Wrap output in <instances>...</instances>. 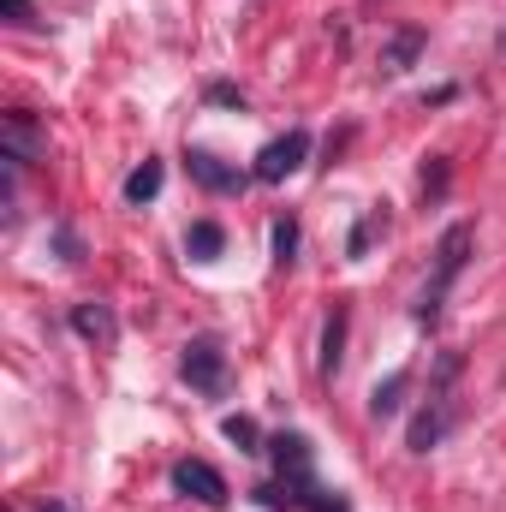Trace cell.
<instances>
[{
	"mask_svg": "<svg viewBox=\"0 0 506 512\" xmlns=\"http://www.w3.org/2000/svg\"><path fill=\"white\" fill-rule=\"evenodd\" d=\"M465 256H471V221H453V227L441 233V245H435V274H429V286H423V298H417V322H435V316H441V298H447L453 280L465 274Z\"/></svg>",
	"mask_w": 506,
	"mask_h": 512,
	"instance_id": "obj_1",
	"label": "cell"
},
{
	"mask_svg": "<svg viewBox=\"0 0 506 512\" xmlns=\"http://www.w3.org/2000/svg\"><path fill=\"white\" fill-rule=\"evenodd\" d=\"M459 423V399L453 393H429V405L411 417V435H405V447L411 453H435L441 441H447V429Z\"/></svg>",
	"mask_w": 506,
	"mask_h": 512,
	"instance_id": "obj_2",
	"label": "cell"
},
{
	"mask_svg": "<svg viewBox=\"0 0 506 512\" xmlns=\"http://www.w3.org/2000/svg\"><path fill=\"white\" fill-rule=\"evenodd\" d=\"M179 370H185V382L197 387V393H209V399L227 393V352L215 340H191L185 358H179Z\"/></svg>",
	"mask_w": 506,
	"mask_h": 512,
	"instance_id": "obj_3",
	"label": "cell"
},
{
	"mask_svg": "<svg viewBox=\"0 0 506 512\" xmlns=\"http://www.w3.org/2000/svg\"><path fill=\"white\" fill-rule=\"evenodd\" d=\"M304 155H310V131H286V137H274L262 155H256V179L262 185H280V179H292L298 167H304Z\"/></svg>",
	"mask_w": 506,
	"mask_h": 512,
	"instance_id": "obj_4",
	"label": "cell"
},
{
	"mask_svg": "<svg viewBox=\"0 0 506 512\" xmlns=\"http://www.w3.org/2000/svg\"><path fill=\"white\" fill-rule=\"evenodd\" d=\"M0 149H6L12 167H36V161H48V137L36 131L30 114H6V120H0Z\"/></svg>",
	"mask_w": 506,
	"mask_h": 512,
	"instance_id": "obj_5",
	"label": "cell"
},
{
	"mask_svg": "<svg viewBox=\"0 0 506 512\" xmlns=\"http://www.w3.org/2000/svg\"><path fill=\"white\" fill-rule=\"evenodd\" d=\"M173 489L191 495V501H203V507H221V501H227V477H221L209 459H179V465H173Z\"/></svg>",
	"mask_w": 506,
	"mask_h": 512,
	"instance_id": "obj_6",
	"label": "cell"
},
{
	"mask_svg": "<svg viewBox=\"0 0 506 512\" xmlns=\"http://www.w3.org/2000/svg\"><path fill=\"white\" fill-rule=\"evenodd\" d=\"M429 48V36L417 30V24H405V30H393L387 42H381V54H376V66L387 72V78H399V72H411L417 66V54Z\"/></svg>",
	"mask_w": 506,
	"mask_h": 512,
	"instance_id": "obj_7",
	"label": "cell"
},
{
	"mask_svg": "<svg viewBox=\"0 0 506 512\" xmlns=\"http://www.w3.org/2000/svg\"><path fill=\"white\" fill-rule=\"evenodd\" d=\"M185 167H191V179H197L203 191H245V173L227 167V161L209 155V149H185Z\"/></svg>",
	"mask_w": 506,
	"mask_h": 512,
	"instance_id": "obj_8",
	"label": "cell"
},
{
	"mask_svg": "<svg viewBox=\"0 0 506 512\" xmlns=\"http://www.w3.org/2000/svg\"><path fill=\"white\" fill-rule=\"evenodd\" d=\"M268 447H274V465H280V477H286L298 495H310V441H304V435H274Z\"/></svg>",
	"mask_w": 506,
	"mask_h": 512,
	"instance_id": "obj_9",
	"label": "cell"
},
{
	"mask_svg": "<svg viewBox=\"0 0 506 512\" xmlns=\"http://www.w3.org/2000/svg\"><path fill=\"white\" fill-rule=\"evenodd\" d=\"M72 328H78L90 346H114V340H120V316H114L108 304H96V298L72 304Z\"/></svg>",
	"mask_w": 506,
	"mask_h": 512,
	"instance_id": "obj_10",
	"label": "cell"
},
{
	"mask_svg": "<svg viewBox=\"0 0 506 512\" xmlns=\"http://www.w3.org/2000/svg\"><path fill=\"white\" fill-rule=\"evenodd\" d=\"M405 393H411V370H393L387 382H376V387H370V417H376V423H387V417H399Z\"/></svg>",
	"mask_w": 506,
	"mask_h": 512,
	"instance_id": "obj_11",
	"label": "cell"
},
{
	"mask_svg": "<svg viewBox=\"0 0 506 512\" xmlns=\"http://www.w3.org/2000/svg\"><path fill=\"white\" fill-rule=\"evenodd\" d=\"M340 358H346V310H334V316L322 322V376H334Z\"/></svg>",
	"mask_w": 506,
	"mask_h": 512,
	"instance_id": "obj_12",
	"label": "cell"
},
{
	"mask_svg": "<svg viewBox=\"0 0 506 512\" xmlns=\"http://www.w3.org/2000/svg\"><path fill=\"white\" fill-rule=\"evenodd\" d=\"M185 251L197 256V262H215V256L227 251V233H221L215 221H197V227L185 233Z\"/></svg>",
	"mask_w": 506,
	"mask_h": 512,
	"instance_id": "obj_13",
	"label": "cell"
},
{
	"mask_svg": "<svg viewBox=\"0 0 506 512\" xmlns=\"http://www.w3.org/2000/svg\"><path fill=\"white\" fill-rule=\"evenodd\" d=\"M161 161H143V167H131V179H126V203H149L155 191H161Z\"/></svg>",
	"mask_w": 506,
	"mask_h": 512,
	"instance_id": "obj_14",
	"label": "cell"
},
{
	"mask_svg": "<svg viewBox=\"0 0 506 512\" xmlns=\"http://www.w3.org/2000/svg\"><path fill=\"white\" fill-rule=\"evenodd\" d=\"M381 227H387V215H381V209H370V215H364V221L352 227V239H346V256L358 262V256H364L370 245H376V233H381Z\"/></svg>",
	"mask_w": 506,
	"mask_h": 512,
	"instance_id": "obj_15",
	"label": "cell"
},
{
	"mask_svg": "<svg viewBox=\"0 0 506 512\" xmlns=\"http://www.w3.org/2000/svg\"><path fill=\"white\" fill-rule=\"evenodd\" d=\"M221 435H227L239 453H262V447H256V441H262V435H256V417H245V411H239V417H227V423H221Z\"/></svg>",
	"mask_w": 506,
	"mask_h": 512,
	"instance_id": "obj_16",
	"label": "cell"
},
{
	"mask_svg": "<svg viewBox=\"0 0 506 512\" xmlns=\"http://www.w3.org/2000/svg\"><path fill=\"white\" fill-rule=\"evenodd\" d=\"M292 256H298V221H274V262L292 268Z\"/></svg>",
	"mask_w": 506,
	"mask_h": 512,
	"instance_id": "obj_17",
	"label": "cell"
},
{
	"mask_svg": "<svg viewBox=\"0 0 506 512\" xmlns=\"http://www.w3.org/2000/svg\"><path fill=\"white\" fill-rule=\"evenodd\" d=\"M441 191H447V161L429 155V167H423V197H441Z\"/></svg>",
	"mask_w": 506,
	"mask_h": 512,
	"instance_id": "obj_18",
	"label": "cell"
},
{
	"mask_svg": "<svg viewBox=\"0 0 506 512\" xmlns=\"http://www.w3.org/2000/svg\"><path fill=\"white\" fill-rule=\"evenodd\" d=\"M54 245H60V262H78V256H84V245H78L72 227H54Z\"/></svg>",
	"mask_w": 506,
	"mask_h": 512,
	"instance_id": "obj_19",
	"label": "cell"
},
{
	"mask_svg": "<svg viewBox=\"0 0 506 512\" xmlns=\"http://www.w3.org/2000/svg\"><path fill=\"white\" fill-rule=\"evenodd\" d=\"M209 102H221V108H245V96H239L233 84H209Z\"/></svg>",
	"mask_w": 506,
	"mask_h": 512,
	"instance_id": "obj_20",
	"label": "cell"
},
{
	"mask_svg": "<svg viewBox=\"0 0 506 512\" xmlns=\"http://www.w3.org/2000/svg\"><path fill=\"white\" fill-rule=\"evenodd\" d=\"M6 12H12V24H30V0H6Z\"/></svg>",
	"mask_w": 506,
	"mask_h": 512,
	"instance_id": "obj_21",
	"label": "cell"
},
{
	"mask_svg": "<svg viewBox=\"0 0 506 512\" xmlns=\"http://www.w3.org/2000/svg\"><path fill=\"white\" fill-rule=\"evenodd\" d=\"M36 512H72V507H66V501H42Z\"/></svg>",
	"mask_w": 506,
	"mask_h": 512,
	"instance_id": "obj_22",
	"label": "cell"
}]
</instances>
